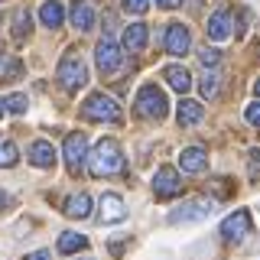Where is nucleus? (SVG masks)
Masks as SVG:
<instances>
[{
    "label": "nucleus",
    "mask_w": 260,
    "mask_h": 260,
    "mask_svg": "<svg viewBox=\"0 0 260 260\" xmlns=\"http://www.w3.org/2000/svg\"><path fill=\"white\" fill-rule=\"evenodd\" d=\"M20 75V62L16 59H4L0 62V78H16Z\"/></svg>",
    "instance_id": "393cba45"
},
{
    "label": "nucleus",
    "mask_w": 260,
    "mask_h": 260,
    "mask_svg": "<svg viewBox=\"0 0 260 260\" xmlns=\"http://www.w3.org/2000/svg\"><path fill=\"white\" fill-rule=\"evenodd\" d=\"M179 166H182V173H202V169L208 166V153L202 150V146H189V150H182V156H179Z\"/></svg>",
    "instance_id": "ddd939ff"
},
{
    "label": "nucleus",
    "mask_w": 260,
    "mask_h": 260,
    "mask_svg": "<svg viewBox=\"0 0 260 260\" xmlns=\"http://www.w3.org/2000/svg\"><path fill=\"white\" fill-rule=\"evenodd\" d=\"M13 36L16 39H26L29 36V13L26 10H16L13 13Z\"/></svg>",
    "instance_id": "4be33fe9"
},
{
    "label": "nucleus",
    "mask_w": 260,
    "mask_h": 260,
    "mask_svg": "<svg viewBox=\"0 0 260 260\" xmlns=\"http://www.w3.org/2000/svg\"><path fill=\"white\" fill-rule=\"evenodd\" d=\"M156 4L162 7V10H173V7H179V4H182V0H156Z\"/></svg>",
    "instance_id": "7c9ffc66"
},
{
    "label": "nucleus",
    "mask_w": 260,
    "mask_h": 260,
    "mask_svg": "<svg viewBox=\"0 0 260 260\" xmlns=\"http://www.w3.org/2000/svg\"><path fill=\"white\" fill-rule=\"evenodd\" d=\"M4 114H7V104H4V101H0V117H4Z\"/></svg>",
    "instance_id": "473e14b6"
},
{
    "label": "nucleus",
    "mask_w": 260,
    "mask_h": 260,
    "mask_svg": "<svg viewBox=\"0 0 260 260\" xmlns=\"http://www.w3.org/2000/svg\"><path fill=\"white\" fill-rule=\"evenodd\" d=\"M16 159H20V156H16V146L10 143V140H4V143H0V166H16Z\"/></svg>",
    "instance_id": "5701e85b"
},
{
    "label": "nucleus",
    "mask_w": 260,
    "mask_h": 260,
    "mask_svg": "<svg viewBox=\"0 0 260 260\" xmlns=\"http://www.w3.org/2000/svg\"><path fill=\"white\" fill-rule=\"evenodd\" d=\"M94 62L104 75H111V72H117L120 65H124V52H120V46L114 43V39H101L98 49H94Z\"/></svg>",
    "instance_id": "423d86ee"
},
{
    "label": "nucleus",
    "mask_w": 260,
    "mask_h": 260,
    "mask_svg": "<svg viewBox=\"0 0 260 260\" xmlns=\"http://www.w3.org/2000/svg\"><path fill=\"white\" fill-rule=\"evenodd\" d=\"M29 162H32V166H39V169H49L55 162L52 143H49V140H36V143L29 146Z\"/></svg>",
    "instance_id": "2eb2a0df"
},
{
    "label": "nucleus",
    "mask_w": 260,
    "mask_h": 260,
    "mask_svg": "<svg viewBox=\"0 0 260 260\" xmlns=\"http://www.w3.org/2000/svg\"><path fill=\"white\" fill-rule=\"evenodd\" d=\"M179 192H182L179 173L173 166H159L156 176H153V195H156V199H176Z\"/></svg>",
    "instance_id": "0eeeda50"
},
{
    "label": "nucleus",
    "mask_w": 260,
    "mask_h": 260,
    "mask_svg": "<svg viewBox=\"0 0 260 260\" xmlns=\"http://www.w3.org/2000/svg\"><path fill=\"white\" fill-rule=\"evenodd\" d=\"M85 156H88L85 134H69V137H65V159H69V169H72V173H78V169H81Z\"/></svg>",
    "instance_id": "9b49d317"
},
{
    "label": "nucleus",
    "mask_w": 260,
    "mask_h": 260,
    "mask_svg": "<svg viewBox=\"0 0 260 260\" xmlns=\"http://www.w3.org/2000/svg\"><path fill=\"white\" fill-rule=\"evenodd\" d=\"M85 247H88V238H85V234L62 231V238H59V254H75V250H85Z\"/></svg>",
    "instance_id": "412c9836"
},
{
    "label": "nucleus",
    "mask_w": 260,
    "mask_h": 260,
    "mask_svg": "<svg viewBox=\"0 0 260 260\" xmlns=\"http://www.w3.org/2000/svg\"><path fill=\"white\" fill-rule=\"evenodd\" d=\"M65 215L69 218H88L91 215V195H85V192L72 195V199L65 202Z\"/></svg>",
    "instance_id": "6ab92c4d"
},
{
    "label": "nucleus",
    "mask_w": 260,
    "mask_h": 260,
    "mask_svg": "<svg viewBox=\"0 0 260 260\" xmlns=\"http://www.w3.org/2000/svg\"><path fill=\"white\" fill-rule=\"evenodd\" d=\"M55 78H59V85L65 88V91H78V88L88 81V65L81 62V55L69 52V55L59 62V72H55Z\"/></svg>",
    "instance_id": "f03ea898"
},
{
    "label": "nucleus",
    "mask_w": 260,
    "mask_h": 260,
    "mask_svg": "<svg viewBox=\"0 0 260 260\" xmlns=\"http://www.w3.org/2000/svg\"><path fill=\"white\" fill-rule=\"evenodd\" d=\"M189 49H192L189 26H182V23H169V26H166V52L169 55H185Z\"/></svg>",
    "instance_id": "1a4fd4ad"
},
{
    "label": "nucleus",
    "mask_w": 260,
    "mask_h": 260,
    "mask_svg": "<svg viewBox=\"0 0 260 260\" xmlns=\"http://www.w3.org/2000/svg\"><path fill=\"white\" fill-rule=\"evenodd\" d=\"M146 39H150L146 23H130V26L124 29V49H130V52H140V49L146 46Z\"/></svg>",
    "instance_id": "4468645a"
},
{
    "label": "nucleus",
    "mask_w": 260,
    "mask_h": 260,
    "mask_svg": "<svg viewBox=\"0 0 260 260\" xmlns=\"http://www.w3.org/2000/svg\"><path fill=\"white\" fill-rule=\"evenodd\" d=\"M221 234L228 241H244L250 234V211L247 208H238L234 215H228L221 221Z\"/></svg>",
    "instance_id": "6e6552de"
},
{
    "label": "nucleus",
    "mask_w": 260,
    "mask_h": 260,
    "mask_svg": "<svg viewBox=\"0 0 260 260\" xmlns=\"http://www.w3.org/2000/svg\"><path fill=\"white\" fill-rule=\"evenodd\" d=\"M124 7L130 13H146L150 10V0H124Z\"/></svg>",
    "instance_id": "c85d7f7f"
},
{
    "label": "nucleus",
    "mask_w": 260,
    "mask_h": 260,
    "mask_svg": "<svg viewBox=\"0 0 260 260\" xmlns=\"http://www.w3.org/2000/svg\"><path fill=\"white\" fill-rule=\"evenodd\" d=\"M72 23H75V29L88 32L94 26V10L88 4H78V0H75V7H72Z\"/></svg>",
    "instance_id": "aec40b11"
},
{
    "label": "nucleus",
    "mask_w": 260,
    "mask_h": 260,
    "mask_svg": "<svg viewBox=\"0 0 260 260\" xmlns=\"http://www.w3.org/2000/svg\"><path fill=\"white\" fill-rule=\"evenodd\" d=\"M254 94H257V98H260V78H257V81H254Z\"/></svg>",
    "instance_id": "2f4dec72"
},
{
    "label": "nucleus",
    "mask_w": 260,
    "mask_h": 260,
    "mask_svg": "<svg viewBox=\"0 0 260 260\" xmlns=\"http://www.w3.org/2000/svg\"><path fill=\"white\" fill-rule=\"evenodd\" d=\"M137 108H140V114H146V117L162 120V117L169 114V101H166V94H162V88L143 85L140 94H137Z\"/></svg>",
    "instance_id": "7ed1b4c3"
},
{
    "label": "nucleus",
    "mask_w": 260,
    "mask_h": 260,
    "mask_svg": "<svg viewBox=\"0 0 260 260\" xmlns=\"http://www.w3.org/2000/svg\"><path fill=\"white\" fill-rule=\"evenodd\" d=\"M88 159V169H91V176H114V173H120L124 169V156H120V146H117V140H101L91 150V156H85Z\"/></svg>",
    "instance_id": "f257e3e1"
},
{
    "label": "nucleus",
    "mask_w": 260,
    "mask_h": 260,
    "mask_svg": "<svg viewBox=\"0 0 260 260\" xmlns=\"http://www.w3.org/2000/svg\"><path fill=\"white\" fill-rule=\"evenodd\" d=\"M162 78H166L169 88H176L179 94H185L192 88V75H189V69H182V65H169V69L162 72Z\"/></svg>",
    "instance_id": "dca6fc26"
},
{
    "label": "nucleus",
    "mask_w": 260,
    "mask_h": 260,
    "mask_svg": "<svg viewBox=\"0 0 260 260\" xmlns=\"http://www.w3.org/2000/svg\"><path fill=\"white\" fill-rule=\"evenodd\" d=\"M205 29H208V36L215 39V43L228 39V36H231V13H228V10H215V13L208 16V26Z\"/></svg>",
    "instance_id": "f8f14e48"
},
{
    "label": "nucleus",
    "mask_w": 260,
    "mask_h": 260,
    "mask_svg": "<svg viewBox=\"0 0 260 260\" xmlns=\"http://www.w3.org/2000/svg\"><path fill=\"white\" fill-rule=\"evenodd\" d=\"M127 218V205L117 192H104L101 195V224H117Z\"/></svg>",
    "instance_id": "9d476101"
},
{
    "label": "nucleus",
    "mask_w": 260,
    "mask_h": 260,
    "mask_svg": "<svg viewBox=\"0 0 260 260\" xmlns=\"http://www.w3.org/2000/svg\"><path fill=\"white\" fill-rule=\"evenodd\" d=\"M52 254H49V250H32V254L26 257V260H49Z\"/></svg>",
    "instance_id": "c756f323"
},
{
    "label": "nucleus",
    "mask_w": 260,
    "mask_h": 260,
    "mask_svg": "<svg viewBox=\"0 0 260 260\" xmlns=\"http://www.w3.org/2000/svg\"><path fill=\"white\" fill-rule=\"evenodd\" d=\"M215 211V205L205 199H189V202H182L179 208L169 211V221L173 224H199V221H205V218Z\"/></svg>",
    "instance_id": "20e7f679"
},
{
    "label": "nucleus",
    "mask_w": 260,
    "mask_h": 260,
    "mask_svg": "<svg viewBox=\"0 0 260 260\" xmlns=\"http://www.w3.org/2000/svg\"><path fill=\"white\" fill-rule=\"evenodd\" d=\"M244 117H247V124H250V127H260V101H257V104H247Z\"/></svg>",
    "instance_id": "cd10ccee"
},
{
    "label": "nucleus",
    "mask_w": 260,
    "mask_h": 260,
    "mask_svg": "<svg viewBox=\"0 0 260 260\" xmlns=\"http://www.w3.org/2000/svg\"><path fill=\"white\" fill-rule=\"evenodd\" d=\"M218 59H221V55H218V49H202V52H199V62L202 65H205V69H211V65H218Z\"/></svg>",
    "instance_id": "bb28decb"
},
{
    "label": "nucleus",
    "mask_w": 260,
    "mask_h": 260,
    "mask_svg": "<svg viewBox=\"0 0 260 260\" xmlns=\"http://www.w3.org/2000/svg\"><path fill=\"white\" fill-rule=\"evenodd\" d=\"M202 114H205V108H202L199 101H182L179 111H176V120H179V127H192V124L202 120Z\"/></svg>",
    "instance_id": "a211bd4d"
},
{
    "label": "nucleus",
    "mask_w": 260,
    "mask_h": 260,
    "mask_svg": "<svg viewBox=\"0 0 260 260\" xmlns=\"http://www.w3.org/2000/svg\"><path fill=\"white\" fill-rule=\"evenodd\" d=\"M81 114H85L88 120H120L117 101H114L111 94H104V91H94L91 98H88L85 108H81Z\"/></svg>",
    "instance_id": "39448f33"
},
{
    "label": "nucleus",
    "mask_w": 260,
    "mask_h": 260,
    "mask_svg": "<svg viewBox=\"0 0 260 260\" xmlns=\"http://www.w3.org/2000/svg\"><path fill=\"white\" fill-rule=\"evenodd\" d=\"M39 20H43V26H49V29L62 26V20H65L62 4H59V0H46V4L39 7Z\"/></svg>",
    "instance_id": "f3484780"
},
{
    "label": "nucleus",
    "mask_w": 260,
    "mask_h": 260,
    "mask_svg": "<svg viewBox=\"0 0 260 260\" xmlns=\"http://www.w3.org/2000/svg\"><path fill=\"white\" fill-rule=\"evenodd\" d=\"M199 88H202V94H205V98H215L218 94V75H205Z\"/></svg>",
    "instance_id": "a878e982"
},
{
    "label": "nucleus",
    "mask_w": 260,
    "mask_h": 260,
    "mask_svg": "<svg viewBox=\"0 0 260 260\" xmlns=\"http://www.w3.org/2000/svg\"><path fill=\"white\" fill-rule=\"evenodd\" d=\"M4 104H7V111H13V114H23V111H26V104H29V101H26V94H10V98H7Z\"/></svg>",
    "instance_id": "b1692460"
}]
</instances>
